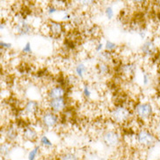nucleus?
<instances>
[{"mask_svg": "<svg viewBox=\"0 0 160 160\" xmlns=\"http://www.w3.org/2000/svg\"><path fill=\"white\" fill-rule=\"evenodd\" d=\"M135 115L140 121L146 122L154 117V108L151 102H139L134 108Z\"/></svg>", "mask_w": 160, "mask_h": 160, "instance_id": "20e7f679", "label": "nucleus"}, {"mask_svg": "<svg viewBox=\"0 0 160 160\" xmlns=\"http://www.w3.org/2000/svg\"><path fill=\"white\" fill-rule=\"evenodd\" d=\"M22 52L25 54H32V44L31 42H26V45L24 46V48H22Z\"/></svg>", "mask_w": 160, "mask_h": 160, "instance_id": "393cba45", "label": "nucleus"}, {"mask_svg": "<svg viewBox=\"0 0 160 160\" xmlns=\"http://www.w3.org/2000/svg\"><path fill=\"white\" fill-rule=\"evenodd\" d=\"M60 118L56 113L52 112L50 109H46L39 115V122L41 127L45 130L54 129L59 124Z\"/></svg>", "mask_w": 160, "mask_h": 160, "instance_id": "7ed1b4c3", "label": "nucleus"}, {"mask_svg": "<svg viewBox=\"0 0 160 160\" xmlns=\"http://www.w3.org/2000/svg\"><path fill=\"white\" fill-rule=\"evenodd\" d=\"M68 106V101L66 98H61V99L49 100L48 102V109H50L52 112L60 114L62 113Z\"/></svg>", "mask_w": 160, "mask_h": 160, "instance_id": "0eeeda50", "label": "nucleus"}, {"mask_svg": "<svg viewBox=\"0 0 160 160\" xmlns=\"http://www.w3.org/2000/svg\"><path fill=\"white\" fill-rule=\"evenodd\" d=\"M87 73H88V68L84 63L80 62L74 67V74L78 79L83 80L85 78V75L87 74Z\"/></svg>", "mask_w": 160, "mask_h": 160, "instance_id": "2eb2a0df", "label": "nucleus"}, {"mask_svg": "<svg viewBox=\"0 0 160 160\" xmlns=\"http://www.w3.org/2000/svg\"><path fill=\"white\" fill-rule=\"evenodd\" d=\"M96 70H97V73L100 75L105 76V75L109 74V73H110V67L108 63L103 62V61H100L96 66Z\"/></svg>", "mask_w": 160, "mask_h": 160, "instance_id": "dca6fc26", "label": "nucleus"}, {"mask_svg": "<svg viewBox=\"0 0 160 160\" xmlns=\"http://www.w3.org/2000/svg\"><path fill=\"white\" fill-rule=\"evenodd\" d=\"M132 112L130 108L123 105H118L113 108L110 111V118L114 122L122 124L129 121L131 117Z\"/></svg>", "mask_w": 160, "mask_h": 160, "instance_id": "f03ea898", "label": "nucleus"}, {"mask_svg": "<svg viewBox=\"0 0 160 160\" xmlns=\"http://www.w3.org/2000/svg\"><path fill=\"white\" fill-rule=\"evenodd\" d=\"M4 137L5 138V142H8L11 143H15L18 139L19 134H18V129L12 124L8 125L4 131Z\"/></svg>", "mask_w": 160, "mask_h": 160, "instance_id": "ddd939ff", "label": "nucleus"}, {"mask_svg": "<svg viewBox=\"0 0 160 160\" xmlns=\"http://www.w3.org/2000/svg\"><path fill=\"white\" fill-rule=\"evenodd\" d=\"M146 34H147V32H146V31L145 30H140L138 32V35L140 36V38H141L142 39H145Z\"/></svg>", "mask_w": 160, "mask_h": 160, "instance_id": "c756f323", "label": "nucleus"}, {"mask_svg": "<svg viewBox=\"0 0 160 160\" xmlns=\"http://www.w3.org/2000/svg\"><path fill=\"white\" fill-rule=\"evenodd\" d=\"M0 48H1V49H4V50H8V49L12 48V44L5 42V41H1L0 42Z\"/></svg>", "mask_w": 160, "mask_h": 160, "instance_id": "cd10ccee", "label": "nucleus"}, {"mask_svg": "<svg viewBox=\"0 0 160 160\" xmlns=\"http://www.w3.org/2000/svg\"><path fill=\"white\" fill-rule=\"evenodd\" d=\"M140 52L145 57L153 56L157 52V47L152 39H146L140 48Z\"/></svg>", "mask_w": 160, "mask_h": 160, "instance_id": "f8f14e48", "label": "nucleus"}, {"mask_svg": "<svg viewBox=\"0 0 160 160\" xmlns=\"http://www.w3.org/2000/svg\"><path fill=\"white\" fill-rule=\"evenodd\" d=\"M23 110L27 116H36L38 113L40 115L42 112L40 110V104L36 100H27L24 104Z\"/></svg>", "mask_w": 160, "mask_h": 160, "instance_id": "1a4fd4ad", "label": "nucleus"}, {"mask_svg": "<svg viewBox=\"0 0 160 160\" xmlns=\"http://www.w3.org/2000/svg\"><path fill=\"white\" fill-rule=\"evenodd\" d=\"M150 75L146 73V72H143V86H147L150 83Z\"/></svg>", "mask_w": 160, "mask_h": 160, "instance_id": "bb28decb", "label": "nucleus"}, {"mask_svg": "<svg viewBox=\"0 0 160 160\" xmlns=\"http://www.w3.org/2000/svg\"><path fill=\"white\" fill-rule=\"evenodd\" d=\"M13 150V144L8 142H4L0 146V154L2 158H8L11 156Z\"/></svg>", "mask_w": 160, "mask_h": 160, "instance_id": "4468645a", "label": "nucleus"}, {"mask_svg": "<svg viewBox=\"0 0 160 160\" xmlns=\"http://www.w3.org/2000/svg\"><path fill=\"white\" fill-rule=\"evenodd\" d=\"M102 48H103V44L102 43V42H100L98 43L96 46H95V52H102Z\"/></svg>", "mask_w": 160, "mask_h": 160, "instance_id": "c85d7f7f", "label": "nucleus"}, {"mask_svg": "<svg viewBox=\"0 0 160 160\" xmlns=\"http://www.w3.org/2000/svg\"><path fill=\"white\" fill-rule=\"evenodd\" d=\"M66 93H67L66 88L62 85H55V86L51 87L48 89L47 92V97L48 101L65 98Z\"/></svg>", "mask_w": 160, "mask_h": 160, "instance_id": "9b49d317", "label": "nucleus"}, {"mask_svg": "<svg viewBox=\"0 0 160 160\" xmlns=\"http://www.w3.org/2000/svg\"><path fill=\"white\" fill-rule=\"evenodd\" d=\"M82 95L85 99H90L92 96V91L88 84H85L82 88Z\"/></svg>", "mask_w": 160, "mask_h": 160, "instance_id": "4be33fe9", "label": "nucleus"}, {"mask_svg": "<svg viewBox=\"0 0 160 160\" xmlns=\"http://www.w3.org/2000/svg\"><path fill=\"white\" fill-rule=\"evenodd\" d=\"M40 154V145H35L27 154V160H37Z\"/></svg>", "mask_w": 160, "mask_h": 160, "instance_id": "aec40b11", "label": "nucleus"}, {"mask_svg": "<svg viewBox=\"0 0 160 160\" xmlns=\"http://www.w3.org/2000/svg\"><path fill=\"white\" fill-rule=\"evenodd\" d=\"M47 12H48V14L49 16H52L56 13L60 12V8H58L54 4H52L48 6V9H47Z\"/></svg>", "mask_w": 160, "mask_h": 160, "instance_id": "b1692460", "label": "nucleus"}, {"mask_svg": "<svg viewBox=\"0 0 160 160\" xmlns=\"http://www.w3.org/2000/svg\"><path fill=\"white\" fill-rule=\"evenodd\" d=\"M135 138L138 144L143 148L153 147L158 141L156 135L149 129H141L137 131Z\"/></svg>", "mask_w": 160, "mask_h": 160, "instance_id": "f257e3e1", "label": "nucleus"}, {"mask_svg": "<svg viewBox=\"0 0 160 160\" xmlns=\"http://www.w3.org/2000/svg\"><path fill=\"white\" fill-rule=\"evenodd\" d=\"M48 32L53 38H60L65 31V26L61 22L49 20L47 23Z\"/></svg>", "mask_w": 160, "mask_h": 160, "instance_id": "423d86ee", "label": "nucleus"}, {"mask_svg": "<svg viewBox=\"0 0 160 160\" xmlns=\"http://www.w3.org/2000/svg\"><path fill=\"white\" fill-rule=\"evenodd\" d=\"M14 31L18 36H26L29 35L32 31V26L26 21L25 18H21L16 23Z\"/></svg>", "mask_w": 160, "mask_h": 160, "instance_id": "9d476101", "label": "nucleus"}, {"mask_svg": "<svg viewBox=\"0 0 160 160\" xmlns=\"http://www.w3.org/2000/svg\"><path fill=\"white\" fill-rule=\"evenodd\" d=\"M100 58L102 59V61L108 63V61H109L112 59V52H108V51L102 52L101 54H100Z\"/></svg>", "mask_w": 160, "mask_h": 160, "instance_id": "5701e85b", "label": "nucleus"}, {"mask_svg": "<svg viewBox=\"0 0 160 160\" xmlns=\"http://www.w3.org/2000/svg\"><path fill=\"white\" fill-rule=\"evenodd\" d=\"M2 160H10V159H8V158H3Z\"/></svg>", "mask_w": 160, "mask_h": 160, "instance_id": "2f4dec72", "label": "nucleus"}, {"mask_svg": "<svg viewBox=\"0 0 160 160\" xmlns=\"http://www.w3.org/2000/svg\"><path fill=\"white\" fill-rule=\"evenodd\" d=\"M104 48H105V51L114 52L117 49V45L111 40H107L104 45Z\"/></svg>", "mask_w": 160, "mask_h": 160, "instance_id": "412c9836", "label": "nucleus"}, {"mask_svg": "<svg viewBox=\"0 0 160 160\" xmlns=\"http://www.w3.org/2000/svg\"><path fill=\"white\" fill-rule=\"evenodd\" d=\"M22 138L26 142L34 143L39 139V135L35 128L32 126H26L22 130Z\"/></svg>", "mask_w": 160, "mask_h": 160, "instance_id": "6e6552de", "label": "nucleus"}, {"mask_svg": "<svg viewBox=\"0 0 160 160\" xmlns=\"http://www.w3.org/2000/svg\"><path fill=\"white\" fill-rule=\"evenodd\" d=\"M102 142L107 148L118 147L121 143V136L115 130H107L102 134Z\"/></svg>", "mask_w": 160, "mask_h": 160, "instance_id": "39448f33", "label": "nucleus"}, {"mask_svg": "<svg viewBox=\"0 0 160 160\" xmlns=\"http://www.w3.org/2000/svg\"><path fill=\"white\" fill-rule=\"evenodd\" d=\"M121 71L122 74L128 76V77H130V76L134 75L135 71H136V66L133 63H127V64L122 65V67L121 68Z\"/></svg>", "mask_w": 160, "mask_h": 160, "instance_id": "f3484780", "label": "nucleus"}, {"mask_svg": "<svg viewBox=\"0 0 160 160\" xmlns=\"http://www.w3.org/2000/svg\"><path fill=\"white\" fill-rule=\"evenodd\" d=\"M59 160H80V157L76 152L72 151L63 152L60 154Z\"/></svg>", "mask_w": 160, "mask_h": 160, "instance_id": "a211bd4d", "label": "nucleus"}, {"mask_svg": "<svg viewBox=\"0 0 160 160\" xmlns=\"http://www.w3.org/2000/svg\"><path fill=\"white\" fill-rule=\"evenodd\" d=\"M4 27H5V24L2 22V23H1V25H0V30L3 31L4 29Z\"/></svg>", "mask_w": 160, "mask_h": 160, "instance_id": "7c9ffc66", "label": "nucleus"}, {"mask_svg": "<svg viewBox=\"0 0 160 160\" xmlns=\"http://www.w3.org/2000/svg\"><path fill=\"white\" fill-rule=\"evenodd\" d=\"M105 15L108 19L111 20L113 18H114V15H115V12H114V10H113L112 6H107L105 8Z\"/></svg>", "mask_w": 160, "mask_h": 160, "instance_id": "a878e982", "label": "nucleus"}, {"mask_svg": "<svg viewBox=\"0 0 160 160\" xmlns=\"http://www.w3.org/2000/svg\"><path fill=\"white\" fill-rule=\"evenodd\" d=\"M39 142L40 147H43L47 150H50L51 148L53 147V143L47 135H41L39 137Z\"/></svg>", "mask_w": 160, "mask_h": 160, "instance_id": "6ab92c4d", "label": "nucleus"}]
</instances>
